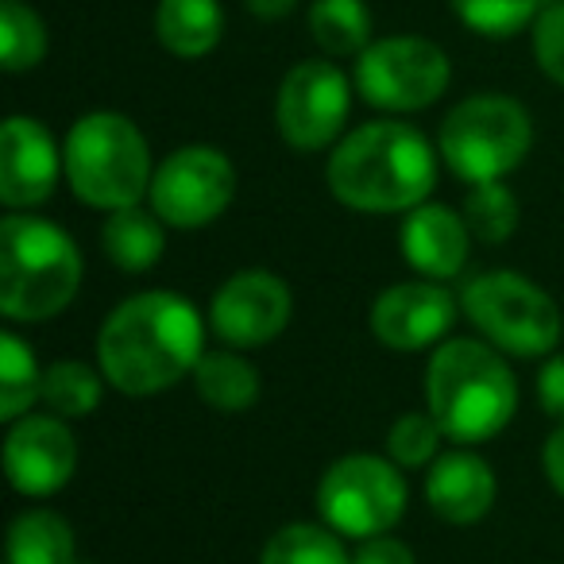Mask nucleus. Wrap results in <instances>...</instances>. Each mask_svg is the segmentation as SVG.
Listing matches in <instances>:
<instances>
[{
	"mask_svg": "<svg viewBox=\"0 0 564 564\" xmlns=\"http://www.w3.org/2000/svg\"><path fill=\"white\" fill-rule=\"evenodd\" d=\"M209 317L174 291H140L117 302L97 329V368L112 391L151 399L194 376Z\"/></svg>",
	"mask_w": 564,
	"mask_h": 564,
	"instance_id": "f257e3e1",
	"label": "nucleus"
},
{
	"mask_svg": "<svg viewBox=\"0 0 564 564\" xmlns=\"http://www.w3.org/2000/svg\"><path fill=\"white\" fill-rule=\"evenodd\" d=\"M437 159L422 128L406 120H368L340 135L325 163V186L345 209L394 217L433 197Z\"/></svg>",
	"mask_w": 564,
	"mask_h": 564,
	"instance_id": "f03ea898",
	"label": "nucleus"
},
{
	"mask_svg": "<svg viewBox=\"0 0 564 564\" xmlns=\"http://www.w3.org/2000/svg\"><path fill=\"white\" fill-rule=\"evenodd\" d=\"M425 410L453 445H484L518 414V376L484 337L441 340L425 364Z\"/></svg>",
	"mask_w": 564,
	"mask_h": 564,
	"instance_id": "7ed1b4c3",
	"label": "nucleus"
},
{
	"mask_svg": "<svg viewBox=\"0 0 564 564\" xmlns=\"http://www.w3.org/2000/svg\"><path fill=\"white\" fill-rule=\"evenodd\" d=\"M82 248L63 225L35 213L0 220V314L17 325L58 317L82 291Z\"/></svg>",
	"mask_w": 564,
	"mask_h": 564,
	"instance_id": "20e7f679",
	"label": "nucleus"
},
{
	"mask_svg": "<svg viewBox=\"0 0 564 564\" xmlns=\"http://www.w3.org/2000/svg\"><path fill=\"white\" fill-rule=\"evenodd\" d=\"M63 178L89 209L117 213L148 202L155 178L148 135L124 112H86L74 120L63 140Z\"/></svg>",
	"mask_w": 564,
	"mask_h": 564,
	"instance_id": "39448f33",
	"label": "nucleus"
},
{
	"mask_svg": "<svg viewBox=\"0 0 564 564\" xmlns=\"http://www.w3.org/2000/svg\"><path fill=\"white\" fill-rule=\"evenodd\" d=\"M533 148V120L522 101L507 94H471L448 109L437 128L441 163L453 178L507 182Z\"/></svg>",
	"mask_w": 564,
	"mask_h": 564,
	"instance_id": "423d86ee",
	"label": "nucleus"
},
{
	"mask_svg": "<svg viewBox=\"0 0 564 564\" xmlns=\"http://www.w3.org/2000/svg\"><path fill=\"white\" fill-rule=\"evenodd\" d=\"M460 314L499 352L545 360L564 337V310L541 282L518 271H484L464 282Z\"/></svg>",
	"mask_w": 564,
	"mask_h": 564,
	"instance_id": "0eeeda50",
	"label": "nucleus"
},
{
	"mask_svg": "<svg viewBox=\"0 0 564 564\" xmlns=\"http://www.w3.org/2000/svg\"><path fill=\"white\" fill-rule=\"evenodd\" d=\"M317 514L340 538H379L402 522L410 487L391 456L345 453L317 479Z\"/></svg>",
	"mask_w": 564,
	"mask_h": 564,
	"instance_id": "6e6552de",
	"label": "nucleus"
},
{
	"mask_svg": "<svg viewBox=\"0 0 564 564\" xmlns=\"http://www.w3.org/2000/svg\"><path fill=\"white\" fill-rule=\"evenodd\" d=\"M356 94L379 112H422L448 94L453 63L433 40L422 35H387L356 58Z\"/></svg>",
	"mask_w": 564,
	"mask_h": 564,
	"instance_id": "1a4fd4ad",
	"label": "nucleus"
},
{
	"mask_svg": "<svg viewBox=\"0 0 564 564\" xmlns=\"http://www.w3.org/2000/svg\"><path fill=\"white\" fill-rule=\"evenodd\" d=\"M352 89L356 82H348L333 58H306L291 66L274 94V132L302 155L333 151L352 112Z\"/></svg>",
	"mask_w": 564,
	"mask_h": 564,
	"instance_id": "9d476101",
	"label": "nucleus"
},
{
	"mask_svg": "<svg viewBox=\"0 0 564 564\" xmlns=\"http://www.w3.org/2000/svg\"><path fill=\"white\" fill-rule=\"evenodd\" d=\"M236 182L240 178L225 151L213 143H186L155 166L148 205L163 217L166 228L197 232L225 217L236 197Z\"/></svg>",
	"mask_w": 564,
	"mask_h": 564,
	"instance_id": "9b49d317",
	"label": "nucleus"
},
{
	"mask_svg": "<svg viewBox=\"0 0 564 564\" xmlns=\"http://www.w3.org/2000/svg\"><path fill=\"white\" fill-rule=\"evenodd\" d=\"M209 333L228 348H263L286 333L294 317L291 282L263 267L228 274L209 299Z\"/></svg>",
	"mask_w": 564,
	"mask_h": 564,
	"instance_id": "f8f14e48",
	"label": "nucleus"
},
{
	"mask_svg": "<svg viewBox=\"0 0 564 564\" xmlns=\"http://www.w3.org/2000/svg\"><path fill=\"white\" fill-rule=\"evenodd\" d=\"M460 317V294L437 279L391 282L368 310V329L391 352H425L448 337Z\"/></svg>",
	"mask_w": 564,
	"mask_h": 564,
	"instance_id": "ddd939ff",
	"label": "nucleus"
},
{
	"mask_svg": "<svg viewBox=\"0 0 564 564\" xmlns=\"http://www.w3.org/2000/svg\"><path fill=\"white\" fill-rule=\"evenodd\" d=\"M4 479L24 499H51L78 471V437L55 414H24L4 433Z\"/></svg>",
	"mask_w": 564,
	"mask_h": 564,
	"instance_id": "4468645a",
	"label": "nucleus"
},
{
	"mask_svg": "<svg viewBox=\"0 0 564 564\" xmlns=\"http://www.w3.org/2000/svg\"><path fill=\"white\" fill-rule=\"evenodd\" d=\"M63 178V148L35 117H9L0 124V205L9 213H35Z\"/></svg>",
	"mask_w": 564,
	"mask_h": 564,
	"instance_id": "2eb2a0df",
	"label": "nucleus"
},
{
	"mask_svg": "<svg viewBox=\"0 0 564 564\" xmlns=\"http://www.w3.org/2000/svg\"><path fill=\"white\" fill-rule=\"evenodd\" d=\"M471 228L464 213L441 202H422L417 209L402 213L399 228V251L417 279H437L448 282L464 271L471 251Z\"/></svg>",
	"mask_w": 564,
	"mask_h": 564,
	"instance_id": "dca6fc26",
	"label": "nucleus"
},
{
	"mask_svg": "<svg viewBox=\"0 0 564 564\" xmlns=\"http://www.w3.org/2000/svg\"><path fill=\"white\" fill-rule=\"evenodd\" d=\"M499 499L495 468L468 445L441 453L425 471V502L448 525H476L491 514Z\"/></svg>",
	"mask_w": 564,
	"mask_h": 564,
	"instance_id": "f3484780",
	"label": "nucleus"
},
{
	"mask_svg": "<svg viewBox=\"0 0 564 564\" xmlns=\"http://www.w3.org/2000/svg\"><path fill=\"white\" fill-rule=\"evenodd\" d=\"M225 35V9L220 0H159L155 4V40L174 58H205L217 51Z\"/></svg>",
	"mask_w": 564,
	"mask_h": 564,
	"instance_id": "a211bd4d",
	"label": "nucleus"
},
{
	"mask_svg": "<svg viewBox=\"0 0 564 564\" xmlns=\"http://www.w3.org/2000/svg\"><path fill=\"white\" fill-rule=\"evenodd\" d=\"M101 251L117 271L148 274L166 251V225L155 209L128 205L105 217L101 225Z\"/></svg>",
	"mask_w": 564,
	"mask_h": 564,
	"instance_id": "6ab92c4d",
	"label": "nucleus"
},
{
	"mask_svg": "<svg viewBox=\"0 0 564 564\" xmlns=\"http://www.w3.org/2000/svg\"><path fill=\"white\" fill-rule=\"evenodd\" d=\"M4 564H78L74 525L51 507H28L9 522Z\"/></svg>",
	"mask_w": 564,
	"mask_h": 564,
	"instance_id": "aec40b11",
	"label": "nucleus"
},
{
	"mask_svg": "<svg viewBox=\"0 0 564 564\" xmlns=\"http://www.w3.org/2000/svg\"><path fill=\"white\" fill-rule=\"evenodd\" d=\"M194 391L217 414H243L259 402L263 394V376L259 368L240 356V348H220V352H205L194 368Z\"/></svg>",
	"mask_w": 564,
	"mask_h": 564,
	"instance_id": "412c9836",
	"label": "nucleus"
},
{
	"mask_svg": "<svg viewBox=\"0 0 564 564\" xmlns=\"http://www.w3.org/2000/svg\"><path fill=\"white\" fill-rule=\"evenodd\" d=\"M310 35L325 58H360L371 47V9L364 0H314Z\"/></svg>",
	"mask_w": 564,
	"mask_h": 564,
	"instance_id": "4be33fe9",
	"label": "nucleus"
},
{
	"mask_svg": "<svg viewBox=\"0 0 564 564\" xmlns=\"http://www.w3.org/2000/svg\"><path fill=\"white\" fill-rule=\"evenodd\" d=\"M105 376L101 368L86 360H55L43 371V406L47 414L66 417V422H82L89 417L105 399Z\"/></svg>",
	"mask_w": 564,
	"mask_h": 564,
	"instance_id": "5701e85b",
	"label": "nucleus"
},
{
	"mask_svg": "<svg viewBox=\"0 0 564 564\" xmlns=\"http://www.w3.org/2000/svg\"><path fill=\"white\" fill-rule=\"evenodd\" d=\"M43 371L35 348L20 333H0V422H17L32 414L43 399Z\"/></svg>",
	"mask_w": 564,
	"mask_h": 564,
	"instance_id": "b1692460",
	"label": "nucleus"
},
{
	"mask_svg": "<svg viewBox=\"0 0 564 564\" xmlns=\"http://www.w3.org/2000/svg\"><path fill=\"white\" fill-rule=\"evenodd\" d=\"M259 564H352V553L325 522H286L267 538Z\"/></svg>",
	"mask_w": 564,
	"mask_h": 564,
	"instance_id": "393cba45",
	"label": "nucleus"
},
{
	"mask_svg": "<svg viewBox=\"0 0 564 564\" xmlns=\"http://www.w3.org/2000/svg\"><path fill=\"white\" fill-rule=\"evenodd\" d=\"M47 24L28 0H0V66L28 74L47 58Z\"/></svg>",
	"mask_w": 564,
	"mask_h": 564,
	"instance_id": "a878e982",
	"label": "nucleus"
},
{
	"mask_svg": "<svg viewBox=\"0 0 564 564\" xmlns=\"http://www.w3.org/2000/svg\"><path fill=\"white\" fill-rule=\"evenodd\" d=\"M460 213H464V220H468L471 236H476L479 243H487V248L507 243L518 228V217H522L514 189H510L507 182H479V186H471Z\"/></svg>",
	"mask_w": 564,
	"mask_h": 564,
	"instance_id": "bb28decb",
	"label": "nucleus"
},
{
	"mask_svg": "<svg viewBox=\"0 0 564 564\" xmlns=\"http://www.w3.org/2000/svg\"><path fill=\"white\" fill-rule=\"evenodd\" d=\"M453 17L484 40H514L541 17V0H448Z\"/></svg>",
	"mask_w": 564,
	"mask_h": 564,
	"instance_id": "cd10ccee",
	"label": "nucleus"
},
{
	"mask_svg": "<svg viewBox=\"0 0 564 564\" xmlns=\"http://www.w3.org/2000/svg\"><path fill=\"white\" fill-rule=\"evenodd\" d=\"M445 433L433 422L430 410H406L391 422L387 430V456H391L399 468H430L441 456L445 445Z\"/></svg>",
	"mask_w": 564,
	"mask_h": 564,
	"instance_id": "c85d7f7f",
	"label": "nucleus"
},
{
	"mask_svg": "<svg viewBox=\"0 0 564 564\" xmlns=\"http://www.w3.org/2000/svg\"><path fill=\"white\" fill-rule=\"evenodd\" d=\"M530 35H533V58H538L541 74L549 82H556V86H564V0L541 9Z\"/></svg>",
	"mask_w": 564,
	"mask_h": 564,
	"instance_id": "c756f323",
	"label": "nucleus"
},
{
	"mask_svg": "<svg viewBox=\"0 0 564 564\" xmlns=\"http://www.w3.org/2000/svg\"><path fill=\"white\" fill-rule=\"evenodd\" d=\"M352 564H417L414 549L402 538L379 533V538H364L352 549Z\"/></svg>",
	"mask_w": 564,
	"mask_h": 564,
	"instance_id": "7c9ffc66",
	"label": "nucleus"
},
{
	"mask_svg": "<svg viewBox=\"0 0 564 564\" xmlns=\"http://www.w3.org/2000/svg\"><path fill=\"white\" fill-rule=\"evenodd\" d=\"M538 406L553 422H564V352L545 356L538 371Z\"/></svg>",
	"mask_w": 564,
	"mask_h": 564,
	"instance_id": "2f4dec72",
	"label": "nucleus"
},
{
	"mask_svg": "<svg viewBox=\"0 0 564 564\" xmlns=\"http://www.w3.org/2000/svg\"><path fill=\"white\" fill-rule=\"evenodd\" d=\"M541 471H545L549 487L564 499V422H556V430L541 445Z\"/></svg>",
	"mask_w": 564,
	"mask_h": 564,
	"instance_id": "473e14b6",
	"label": "nucleus"
},
{
	"mask_svg": "<svg viewBox=\"0 0 564 564\" xmlns=\"http://www.w3.org/2000/svg\"><path fill=\"white\" fill-rule=\"evenodd\" d=\"M243 9L256 20H282L299 9V0H243Z\"/></svg>",
	"mask_w": 564,
	"mask_h": 564,
	"instance_id": "72a5a7b5",
	"label": "nucleus"
},
{
	"mask_svg": "<svg viewBox=\"0 0 564 564\" xmlns=\"http://www.w3.org/2000/svg\"><path fill=\"white\" fill-rule=\"evenodd\" d=\"M541 4H561V0H541Z\"/></svg>",
	"mask_w": 564,
	"mask_h": 564,
	"instance_id": "f704fd0d",
	"label": "nucleus"
}]
</instances>
